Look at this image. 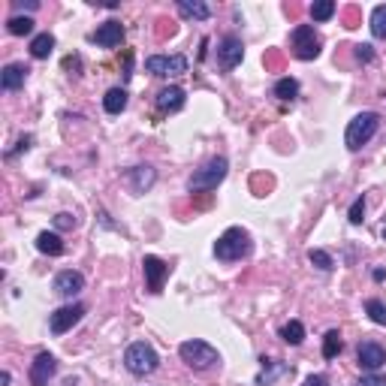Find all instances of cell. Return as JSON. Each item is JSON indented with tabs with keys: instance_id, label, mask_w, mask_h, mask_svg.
Here are the masks:
<instances>
[{
	"instance_id": "6da1fadb",
	"label": "cell",
	"mask_w": 386,
	"mask_h": 386,
	"mask_svg": "<svg viewBox=\"0 0 386 386\" xmlns=\"http://www.w3.org/2000/svg\"><path fill=\"white\" fill-rule=\"evenodd\" d=\"M251 233L245 226H229L220 233V238L215 242V256L224 263H238L251 254Z\"/></svg>"
},
{
	"instance_id": "7a4b0ae2",
	"label": "cell",
	"mask_w": 386,
	"mask_h": 386,
	"mask_svg": "<svg viewBox=\"0 0 386 386\" xmlns=\"http://www.w3.org/2000/svg\"><path fill=\"white\" fill-rule=\"evenodd\" d=\"M178 356L185 360V365H187V369H193V371H208V369H215V365H220V353L208 341H202V338L181 341Z\"/></svg>"
},
{
	"instance_id": "3957f363",
	"label": "cell",
	"mask_w": 386,
	"mask_h": 386,
	"mask_svg": "<svg viewBox=\"0 0 386 386\" xmlns=\"http://www.w3.org/2000/svg\"><path fill=\"white\" fill-rule=\"evenodd\" d=\"M226 172H229V160H226V157H211V160H206V163H202V167L190 176L187 190H190V193L217 190V185L226 178Z\"/></svg>"
},
{
	"instance_id": "277c9868",
	"label": "cell",
	"mask_w": 386,
	"mask_h": 386,
	"mask_svg": "<svg viewBox=\"0 0 386 386\" xmlns=\"http://www.w3.org/2000/svg\"><path fill=\"white\" fill-rule=\"evenodd\" d=\"M378 130H380V115L378 112H360L350 124H347L344 145L350 151H360L362 145H369L374 139V133H378Z\"/></svg>"
},
{
	"instance_id": "5b68a950",
	"label": "cell",
	"mask_w": 386,
	"mask_h": 386,
	"mask_svg": "<svg viewBox=\"0 0 386 386\" xmlns=\"http://www.w3.org/2000/svg\"><path fill=\"white\" fill-rule=\"evenodd\" d=\"M157 365H160V356L148 341H133L124 350V369L136 374V378H145V374L157 371Z\"/></svg>"
},
{
	"instance_id": "8992f818",
	"label": "cell",
	"mask_w": 386,
	"mask_h": 386,
	"mask_svg": "<svg viewBox=\"0 0 386 386\" xmlns=\"http://www.w3.org/2000/svg\"><path fill=\"white\" fill-rule=\"evenodd\" d=\"M187 67H190V61L185 54H151V58L145 61V70H148L151 76H160V79L185 76Z\"/></svg>"
},
{
	"instance_id": "52a82bcc",
	"label": "cell",
	"mask_w": 386,
	"mask_h": 386,
	"mask_svg": "<svg viewBox=\"0 0 386 386\" xmlns=\"http://www.w3.org/2000/svg\"><path fill=\"white\" fill-rule=\"evenodd\" d=\"M290 45H293V54L299 61H314L320 54V36L314 31V24H299L293 27L290 33Z\"/></svg>"
},
{
	"instance_id": "ba28073f",
	"label": "cell",
	"mask_w": 386,
	"mask_h": 386,
	"mask_svg": "<svg viewBox=\"0 0 386 386\" xmlns=\"http://www.w3.org/2000/svg\"><path fill=\"white\" fill-rule=\"evenodd\" d=\"M85 305H79V302H72V305H63L58 311H52L49 314V329H52V335H63V332H70L72 326L79 323L82 317H85Z\"/></svg>"
},
{
	"instance_id": "9c48e42d",
	"label": "cell",
	"mask_w": 386,
	"mask_h": 386,
	"mask_svg": "<svg viewBox=\"0 0 386 386\" xmlns=\"http://www.w3.org/2000/svg\"><path fill=\"white\" fill-rule=\"evenodd\" d=\"M245 58V45L242 40H238L236 33H226L224 40L217 43V63H220V70L229 72V70H236L238 63H242Z\"/></svg>"
},
{
	"instance_id": "30bf717a",
	"label": "cell",
	"mask_w": 386,
	"mask_h": 386,
	"mask_svg": "<svg viewBox=\"0 0 386 386\" xmlns=\"http://www.w3.org/2000/svg\"><path fill=\"white\" fill-rule=\"evenodd\" d=\"M356 362H360V369H365L369 374L380 371L386 365V347L378 341H362L356 347Z\"/></svg>"
},
{
	"instance_id": "8fae6325",
	"label": "cell",
	"mask_w": 386,
	"mask_h": 386,
	"mask_svg": "<svg viewBox=\"0 0 386 386\" xmlns=\"http://www.w3.org/2000/svg\"><path fill=\"white\" fill-rule=\"evenodd\" d=\"M52 290L58 293L61 299H72L76 293L85 290V275L76 272V269H63L54 275V284H52Z\"/></svg>"
},
{
	"instance_id": "7c38bea8",
	"label": "cell",
	"mask_w": 386,
	"mask_h": 386,
	"mask_svg": "<svg viewBox=\"0 0 386 386\" xmlns=\"http://www.w3.org/2000/svg\"><path fill=\"white\" fill-rule=\"evenodd\" d=\"M54 371H58V360L52 353H36V360L31 362V371H27V380H31V386H49Z\"/></svg>"
},
{
	"instance_id": "4fadbf2b",
	"label": "cell",
	"mask_w": 386,
	"mask_h": 386,
	"mask_svg": "<svg viewBox=\"0 0 386 386\" xmlns=\"http://www.w3.org/2000/svg\"><path fill=\"white\" fill-rule=\"evenodd\" d=\"M142 272H145V287L148 293H160L163 281L169 278V265L160 260V256H145L142 260Z\"/></svg>"
},
{
	"instance_id": "5bb4252c",
	"label": "cell",
	"mask_w": 386,
	"mask_h": 386,
	"mask_svg": "<svg viewBox=\"0 0 386 386\" xmlns=\"http://www.w3.org/2000/svg\"><path fill=\"white\" fill-rule=\"evenodd\" d=\"M91 40H94L100 49H115V45L124 43V24L121 22H103L94 33H91Z\"/></svg>"
},
{
	"instance_id": "9a60e30c",
	"label": "cell",
	"mask_w": 386,
	"mask_h": 386,
	"mask_svg": "<svg viewBox=\"0 0 386 386\" xmlns=\"http://www.w3.org/2000/svg\"><path fill=\"white\" fill-rule=\"evenodd\" d=\"M154 181H157V172H154V167H133L127 169V185H130V190L136 193V196H142V193H148L154 187Z\"/></svg>"
},
{
	"instance_id": "2e32d148",
	"label": "cell",
	"mask_w": 386,
	"mask_h": 386,
	"mask_svg": "<svg viewBox=\"0 0 386 386\" xmlns=\"http://www.w3.org/2000/svg\"><path fill=\"white\" fill-rule=\"evenodd\" d=\"M154 103H157L160 112H181V109H185V103H187V94H185V88L169 85V88L160 91Z\"/></svg>"
},
{
	"instance_id": "e0dca14e",
	"label": "cell",
	"mask_w": 386,
	"mask_h": 386,
	"mask_svg": "<svg viewBox=\"0 0 386 386\" xmlns=\"http://www.w3.org/2000/svg\"><path fill=\"white\" fill-rule=\"evenodd\" d=\"M284 374H290V365L281 362V360H260V374H256V386H272L275 378H284Z\"/></svg>"
},
{
	"instance_id": "ac0fdd59",
	"label": "cell",
	"mask_w": 386,
	"mask_h": 386,
	"mask_svg": "<svg viewBox=\"0 0 386 386\" xmlns=\"http://www.w3.org/2000/svg\"><path fill=\"white\" fill-rule=\"evenodd\" d=\"M27 70L24 63H6L3 72H0V88L3 91H18V88H24V79H27Z\"/></svg>"
},
{
	"instance_id": "d6986e66",
	"label": "cell",
	"mask_w": 386,
	"mask_h": 386,
	"mask_svg": "<svg viewBox=\"0 0 386 386\" xmlns=\"http://www.w3.org/2000/svg\"><path fill=\"white\" fill-rule=\"evenodd\" d=\"M178 15L187 22H208L211 18V6L202 0H178Z\"/></svg>"
},
{
	"instance_id": "ffe728a7",
	"label": "cell",
	"mask_w": 386,
	"mask_h": 386,
	"mask_svg": "<svg viewBox=\"0 0 386 386\" xmlns=\"http://www.w3.org/2000/svg\"><path fill=\"white\" fill-rule=\"evenodd\" d=\"M36 251L45 254V256H61L67 251V245H63V238L58 233H49V229H45V233L36 236Z\"/></svg>"
},
{
	"instance_id": "44dd1931",
	"label": "cell",
	"mask_w": 386,
	"mask_h": 386,
	"mask_svg": "<svg viewBox=\"0 0 386 386\" xmlns=\"http://www.w3.org/2000/svg\"><path fill=\"white\" fill-rule=\"evenodd\" d=\"M52 52H54V36H52L49 31H45V33H36L33 40H31V58L45 61Z\"/></svg>"
},
{
	"instance_id": "7402d4cb",
	"label": "cell",
	"mask_w": 386,
	"mask_h": 386,
	"mask_svg": "<svg viewBox=\"0 0 386 386\" xmlns=\"http://www.w3.org/2000/svg\"><path fill=\"white\" fill-rule=\"evenodd\" d=\"M103 109L109 115H121L127 109V91L124 88H109L103 97Z\"/></svg>"
},
{
	"instance_id": "603a6c76",
	"label": "cell",
	"mask_w": 386,
	"mask_h": 386,
	"mask_svg": "<svg viewBox=\"0 0 386 386\" xmlns=\"http://www.w3.org/2000/svg\"><path fill=\"white\" fill-rule=\"evenodd\" d=\"M281 338L287 344H293V347H299L302 341H305V326H302V320H290V323H284V329H281Z\"/></svg>"
},
{
	"instance_id": "cb8c5ba5",
	"label": "cell",
	"mask_w": 386,
	"mask_h": 386,
	"mask_svg": "<svg viewBox=\"0 0 386 386\" xmlns=\"http://www.w3.org/2000/svg\"><path fill=\"white\" fill-rule=\"evenodd\" d=\"M296 94H299V82L296 79H290V76H284V79H278L275 82V97L278 100H296Z\"/></svg>"
},
{
	"instance_id": "d4e9b609",
	"label": "cell",
	"mask_w": 386,
	"mask_h": 386,
	"mask_svg": "<svg viewBox=\"0 0 386 386\" xmlns=\"http://www.w3.org/2000/svg\"><path fill=\"white\" fill-rule=\"evenodd\" d=\"M341 347H344L341 332H338V329H329L326 338H323V360H335V356L341 353Z\"/></svg>"
},
{
	"instance_id": "484cf974",
	"label": "cell",
	"mask_w": 386,
	"mask_h": 386,
	"mask_svg": "<svg viewBox=\"0 0 386 386\" xmlns=\"http://www.w3.org/2000/svg\"><path fill=\"white\" fill-rule=\"evenodd\" d=\"M6 31L13 33V36H27V33H33V18L31 15H13L6 22Z\"/></svg>"
},
{
	"instance_id": "4316f807",
	"label": "cell",
	"mask_w": 386,
	"mask_h": 386,
	"mask_svg": "<svg viewBox=\"0 0 386 386\" xmlns=\"http://www.w3.org/2000/svg\"><path fill=\"white\" fill-rule=\"evenodd\" d=\"M371 33L378 40H386V3L371 9Z\"/></svg>"
},
{
	"instance_id": "83f0119b",
	"label": "cell",
	"mask_w": 386,
	"mask_h": 386,
	"mask_svg": "<svg viewBox=\"0 0 386 386\" xmlns=\"http://www.w3.org/2000/svg\"><path fill=\"white\" fill-rule=\"evenodd\" d=\"M332 15H335L332 0H314V3H311V18H314V22H329Z\"/></svg>"
},
{
	"instance_id": "f1b7e54d",
	"label": "cell",
	"mask_w": 386,
	"mask_h": 386,
	"mask_svg": "<svg viewBox=\"0 0 386 386\" xmlns=\"http://www.w3.org/2000/svg\"><path fill=\"white\" fill-rule=\"evenodd\" d=\"M308 260H311V265H317V269H323V272H332L335 269V260L326 251H320V247H311Z\"/></svg>"
},
{
	"instance_id": "f546056e",
	"label": "cell",
	"mask_w": 386,
	"mask_h": 386,
	"mask_svg": "<svg viewBox=\"0 0 386 386\" xmlns=\"http://www.w3.org/2000/svg\"><path fill=\"white\" fill-rule=\"evenodd\" d=\"M365 311H369L371 323H378V326H386V305H383L380 299H369V302H365Z\"/></svg>"
},
{
	"instance_id": "4dcf8cb0",
	"label": "cell",
	"mask_w": 386,
	"mask_h": 386,
	"mask_svg": "<svg viewBox=\"0 0 386 386\" xmlns=\"http://www.w3.org/2000/svg\"><path fill=\"white\" fill-rule=\"evenodd\" d=\"M347 217H350L353 226L362 224V220H365V196H356L353 199V206H350V211H347Z\"/></svg>"
},
{
	"instance_id": "1f68e13d",
	"label": "cell",
	"mask_w": 386,
	"mask_h": 386,
	"mask_svg": "<svg viewBox=\"0 0 386 386\" xmlns=\"http://www.w3.org/2000/svg\"><path fill=\"white\" fill-rule=\"evenodd\" d=\"M76 226V217L70 215V211H61V215H54V229H72Z\"/></svg>"
},
{
	"instance_id": "d6a6232c",
	"label": "cell",
	"mask_w": 386,
	"mask_h": 386,
	"mask_svg": "<svg viewBox=\"0 0 386 386\" xmlns=\"http://www.w3.org/2000/svg\"><path fill=\"white\" fill-rule=\"evenodd\" d=\"M356 61H362V63H371V61H374V49H371L369 43L356 45Z\"/></svg>"
},
{
	"instance_id": "836d02e7",
	"label": "cell",
	"mask_w": 386,
	"mask_h": 386,
	"mask_svg": "<svg viewBox=\"0 0 386 386\" xmlns=\"http://www.w3.org/2000/svg\"><path fill=\"white\" fill-rule=\"evenodd\" d=\"M360 386H386V374H365V378L360 380Z\"/></svg>"
},
{
	"instance_id": "e575fe53",
	"label": "cell",
	"mask_w": 386,
	"mask_h": 386,
	"mask_svg": "<svg viewBox=\"0 0 386 386\" xmlns=\"http://www.w3.org/2000/svg\"><path fill=\"white\" fill-rule=\"evenodd\" d=\"M31 142H33V136H24V139H18V148H15V151H9L6 157H15L18 151H27V148H31Z\"/></svg>"
},
{
	"instance_id": "d590c367",
	"label": "cell",
	"mask_w": 386,
	"mask_h": 386,
	"mask_svg": "<svg viewBox=\"0 0 386 386\" xmlns=\"http://www.w3.org/2000/svg\"><path fill=\"white\" fill-rule=\"evenodd\" d=\"M302 386H329V380L323 378V374H311V378L302 383Z\"/></svg>"
},
{
	"instance_id": "8d00e7d4",
	"label": "cell",
	"mask_w": 386,
	"mask_h": 386,
	"mask_svg": "<svg viewBox=\"0 0 386 386\" xmlns=\"http://www.w3.org/2000/svg\"><path fill=\"white\" fill-rule=\"evenodd\" d=\"M9 380H13V374H9V371L0 374V386H9Z\"/></svg>"
}]
</instances>
